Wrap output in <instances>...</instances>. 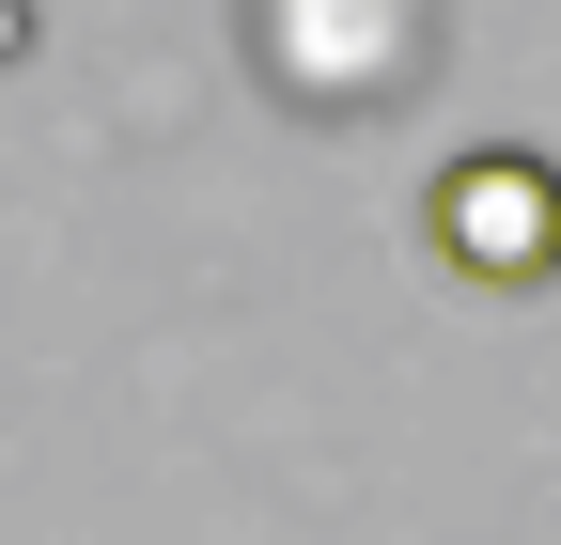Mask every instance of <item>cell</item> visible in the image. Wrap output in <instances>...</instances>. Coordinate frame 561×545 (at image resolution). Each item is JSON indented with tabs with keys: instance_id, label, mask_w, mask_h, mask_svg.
Instances as JSON below:
<instances>
[{
	"instance_id": "1",
	"label": "cell",
	"mask_w": 561,
	"mask_h": 545,
	"mask_svg": "<svg viewBox=\"0 0 561 545\" xmlns=\"http://www.w3.org/2000/svg\"><path fill=\"white\" fill-rule=\"evenodd\" d=\"M421 234H437V265H453V281H483V297L561 281V156H530V141H468L437 187H421Z\"/></svg>"
},
{
	"instance_id": "3",
	"label": "cell",
	"mask_w": 561,
	"mask_h": 545,
	"mask_svg": "<svg viewBox=\"0 0 561 545\" xmlns=\"http://www.w3.org/2000/svg\"><path fill=\"white\" fill-rule=\"evenodd\" d=\"M0 32H16V0H0Z\"/></svg>"
},
{
	"instance_id": "2",
	"label": "cell",
	"mask_w": 561,
	"mask_h": 545,
	"mask_svg": "<svg viewBox=\"0 0 561 545\" xmlns=\"http://www.w3.org/2000/svg\"><path fill=\"white\" fill-rule=\"evenodd\" d=\"M405 47H421V16H405V0H265V62H280L312 109H359V94L421 79Z\"/></svg>"
}]
</instances>
